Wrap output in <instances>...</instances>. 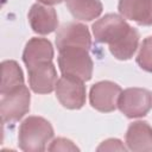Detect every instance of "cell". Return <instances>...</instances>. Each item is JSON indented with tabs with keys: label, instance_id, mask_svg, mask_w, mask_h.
Listing matches in <instances>:
<instances>
[{
	"label": "cell",
	"instance_id": "e0dca14e",
	"mask_svg": "<svg viewBox=\"0 0 152 152\" xmlns=\"http://www.w3.org/2000/svg\"><path fill=\"white\" fill-rule=\"evenodd\" d=\"M48 150L49 151H78V147L74 145V142L69 139L57 138L51 142Z\"/></svg>",
	"mask_w": 152,
	"mask_h": 152
},
{
	"label": "cell",
	"instance_id": "7c38bea8",
	"mask_svg": "<svg viewBox=\"0 0 152 152\" xmlns=\"http://www.w3.org/2000/svg\"><path fill=\"white\" fill-rule=\"evenodd\" d=\"M126 145L134 152L152 151V127L146 121L131 124L126 132Z\"/></svg>",
	"mask_w": 152,
	"mask_h": 152
},
{
	"label": "cell",
	"instance_id": "9a60e30c",
	"mask_svg": "<svg viewBox=\"0 0 152 152\" xmlns=\"http://www.w3.org/2000/svg\"><path fill=\"white\" fill-rule=\"evenodd\" d=\"M1 88L0 94H7L14 88L24 84V75L15 61H4L1 63Z\"/></svg>",
	"mask_w": 152,
	"mask_h": 152
},
{
	"label": "cell",
	"instance_id": "3957f363",
	"mask_svg": "<svg viewBox=\"0 0 152 152\" xmlns=\"http://www.w3.org/2000/svg\"><path fill=\"white\" fill-rule=\"evenodd\" d=\"M58 66L62 75L89 81L93 76V59L89 50L83 48H64L58 50Z\"/></svg>",
	"mask_w": 152,
	"mask_h": 152
},
{
	"label": "cell",
	"instance_id": "30bf717a",
	"mask_svg": "<svg viewBox=\"0 0 152 152\" xmlns=\"http://www.w3.org/2000/svg\"><path fill=\"white\" fill-rule=\"evenodd\" d=\"M28 23L36 33L49 34L57 28L58 18L53 7L37 2L28 11Z\"/></svg>",
	"mask_w": 152,
	"mask_h": 152
},
{
	"label": "cell",
	"instance_id": "8fae6325",
	"mask_svg": "<svg viewBox=\"0 0 152 152\" xmlns=\"http://www.w3.org/2000/svg\"><path fill=\"white\" fill-rule=\"evenodd\" d=\"M118 10L122 18L138 25H152V0H119Z\"/></svg>",
	"mask_w": 152,
	"mask_h": 152
},
{
	"label": "cell",
	"instance_id": "6da1fadb",
	"mask_svg": "<svg viewBox=\"0 0 152 152\" xmlns=\"http://www.w3.org/2000/svg\"><path fill=\"white\" fill-rule=\"evenodd\" d=\"M93 34L99 43L108 44L110 53L120 61L133 57L139 45V32L114 13H108L93 24Z\"/></svg>",
	"mask_w": 152,
	"mask_h": 152
},
{
	"label": "cell",
	"instance_id": "2e32d148",
	"mask_svg": "<svg viewBox=\"0 0 152 152\" xmlns=\"http://www.w3.org/2000/svg\"><path fill=\"white\" fill-rule=\"evenodd\" d=\"M137 63L142 70L152 72V37L142 40L137 56Z\"/></svg>",
	"mask_w": 152,
	"mask_h": 152
},
{
	"label": "cell",
	"instance_id": "8992f818",
	"mask_svg": "<svg viewBox=\"0 0 152 152\" xmlns=\"http://www.w3.org/2000/svg\"><path fill=\"white\" fill-rule=\"evenodd\" d=\"M84 81L63 75L56 84V96L61 104L68 109H80L86 103Z\"/></svg>",
	"mask_w": 152,
	"mask_h": 152
},
{
	"label": "cell",
	"instance_id": "5b68a950",
	"mask_svg": "<svg viewBox=\"0 0 152 152\" xmlns=\"http://www.w3.org/2000/svg\"><path fill=\"white\" fill-rule=\"evenodd\" d=\"M118 108L131 119L145 116L152 108V94L144 88H127L119 96Z\"/></svg>",
	"mask_w": 152,
	"mask_h": 152
},
{
	"label": "cell",
	"instance_id": "ba28073f",
	"mask_svg": "<svg viewBox=\"0 0 152 152\" xmlns=\"http://www.w3.org/2000/svg\"><path fill=\"white\" fill-rule=\"evenodd\" d=\"M56 46L58 50L64 48H83L89 50L91 46V37L88 27L80 23L63 25L57 31Z\"/></svg>",
	"mask_w": 152,
	"mask_h": 152
},
{
	"label": "cell",
	"instance_id": "277c9868",
	"mask_svg": "<svg viewBox=\"0 0 152 152\" xmlns=\"http://www.w3.org/2000/svg\"><path fill=\"white\" fill-rule=\"evenodd\" d=\"M30 91L24 84L14 88L7 94L1 95L0 114L4 124L19 121L30 110Z\"/></svg>",
	"mask_w": 152,
	"mask_h": 152
},
{
	"label": "cell",
	"instance_id": "5bb4252c",
	"mask_svg": "<svg viewBox=\"0 0 152 152\" xmlns=\"http://www.w3.org/2000/svg\"><path fill=\"white\" fill-rule=\"evenodd\" d=\"M65 4L75 19L86 21L96 19L103 10L100 0H65Z\"/></svg>",
	"mask_w": 152,
	"mask_h": 152
},
{
	"label": "cell",
	"instance_id": "ac0fdd59",
	"mask_svg": "<svg viewBox=\"0 0 152 152\" xmlns=\"http://www.w3.org/2000/svg\"><path fill=\"white\" fill-rule=\"evenodd\" d=\"M125 151L126 147L118 139H107L99 147L97 151Z\"/></svg>",
	"mask_w": 152,
	"mask_h": 152
},
{
	"label": "cell",
	"instance_id": "52a82bcc",
	"mask_svg": "<svg viewBox=\"0 0 152 152\" xmlns=\"http://www.w3.org/2000/svg\"><path fill=\"white\" fill-rule=\"evenodd\" d=\"M121 88L112 81H101L90 88L89 101L93 108L102 113H109L116 109Z\"/></svg>",
	"mask_w": 152,
	"mask_h": 152
},
{
	"label": "cell",
	"instance_id": "d6986e66",
	"mask_svg": "<svg viewBox=\"0 0 152 152\" xmlns=\"http://www.w3.org/2000/svg\"><path fill=\"white\" fill-rule=\"evenodd\" d=\"M39 2H42V4H44V5H56V4H59V2H62L63 0H38Z\"/></svg>",
	"mask_w": 152,
	"mask_h": 152
},
{
	"label": "cell",
	"instance_id": "4fadbf2b",
	"mask_svg": "<svg viewBox=\"0 0 152 152\" xmlns=\"http://www.w3.org/2000/svg\"><path fill=\"white\" fill-rule=\"evenodd\" d=\"M53 58V48L50 40L45 38H31L24 49L23 61L27 68L43 62H51Z\"/></svg>",
	"mask_w": 152,
	"mask_h": 152
},
{
	"label": "cell",
	"instance_id": "9c48e42d",
	"mask_svg": "<svg viewBox=\"0 0 152 152\" xmlns=\"http://www.w3.org/2000/svg\"><path fill=\"white\" fill-rule=\"evenodd\" d=\"M30 88L37 94H49L56 89L57 71L52 62H43L27 68Z\"/></svg>",
	"mask_w": 152,
	"mask_h": 152
},
{
	"label": "cell",
	"instance_id": "7a4b0ae2",
	"mask_svg": "<svg viewBox=\"0 0 152 152\" xmlns=\"http://www.w3.org/2000/svg\"><path fill=\"white\" fill-rule=\"evenodd\" d=\"M53 138L51 124L42 116H28L19 127L18 144L25 152H42Z\"/></svg>",
	"mask_w": 152,
	"mask_h": 152
}]
</instances>
